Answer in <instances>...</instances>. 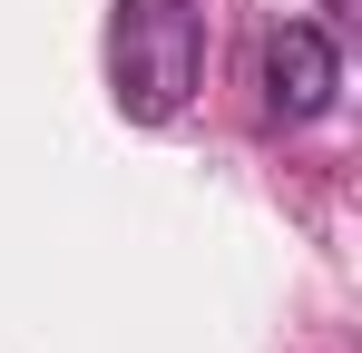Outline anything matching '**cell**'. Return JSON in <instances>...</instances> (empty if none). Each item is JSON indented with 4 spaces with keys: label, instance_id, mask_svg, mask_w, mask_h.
<instances>
[{
    "label": "cell",
    "instance_id": "obj_1",
    "mask_svg": "<svg viewBox=\"0 0 362 353\" xmlns=\"http://www.w3.org/2000/svg\"><path fill=\"white\" fill-rule=\"evenodd\" d=\"M206 79V20L196 0H118L108 10V99L137 128H167Z\"/></svg>",
    "mask_w": 362,
    "mask_h": 353
},
{
    "label": "cell",
    "instance_id": "obj_2",
    "mask_svg": "<svg viewBox=\"0 0 362 353\" xmlns=\"http://www.w3.org/2000/svg\"><path fill=\"white\" fill-rule=\"evenodd\" d=\"M333 89H343L333 30H323V20H274V30H264V118L303 128V118L333 108Z\"/></svg>",
    "mask_w": 362,
    "mask_h": 353
}]
</instances>
